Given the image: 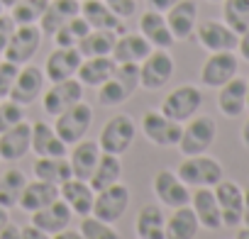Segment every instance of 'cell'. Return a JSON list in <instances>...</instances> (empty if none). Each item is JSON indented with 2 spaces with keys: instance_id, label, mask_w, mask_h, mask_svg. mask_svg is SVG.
Listing matches in <instances>:
<instances>
[{
  "instance_id": "cell-25",
  "label": "cell",
  "mask_w": 249,
  "mask_h": 239,
  "mask_svg": "<svg viewBox=\"0 0 249 239\" xmlns=\"http://www.w3.org/2000/svg\"><path fill=\"white\" fill-rule=\"evenodd\" d=\"M217 90V107L225 117H239L247 110V78L234 76Z\"/></svg>"
},
{
  "instance_id": "cell-35",
  "label": "cell",
  "mask_w": 249,
  "mask_h": 239,
  "mask_svg": "<svg viewBox=\"0 0 249 239\" xmlns=\"http://www.w3.org/2000/svg\"><path fill=\"white\" fill-rule=\"evenodd\" d=\"M120 176H122V161H120V156H115V154H100L98 166H95L93 176L88 178V186L98 193V190H105V188L120 183Z\"/></svg>"
},
{
  "instance_id": "cell-22",
  "label": "cell",
  "mask_w": 249,
  "mask_h": 239,
  "mask_svg": "<svg viewBox=\"0 0 249 239\" xmlns=\"http://www.w3.org/2000/svg\"><path fill=\"white\" fill-rule=\"evenodd\" d=\"M191 207L203 229H210V232L222 229V215H220V205L213 188H196L191 193Z\"/></svg>"
},
{
  "instance_id": "cell-7",
  "label": "cell",
  "mask_w": 249,
  "mask_h": 239,
  "mask_svg": "<svg viewBox=\"0 0 249 239\" xmlns=\"http://www.w3.org/2000/svg\"><path fill=\"white\" fill-rule=\"evenodd\" d=\"M127 207H130V188L124 183H115V186L95 193L90 215L103 222L117 224L124 217V212H127Z\"/></svg>"
},
{
  "instance_id": "cell-37",
  "label": "cell",
  "mask_w": 249,
  "mask_h": 239,
  "mask_svg": "<svg viewBox=\"0 0 249 239\" xmlns=\"http://www.w3.org/2000/svg\"><path fill=\"white\" fill-rule=\"evenodd\" d=\"M27 181H25V173L22 171H5L0 176V205L13 210L18 203H20V195L25 190Z\"/></svg>"
},
{
  "instance_id": "cell-4",
  "label": "cell",
  "mask_w": 249,
  "mask_h": 239,
  "mask_svg": "<svg viewBox=\"0 0 249 239\" xmlns=\"http://www.w3.org/2000/svg\"><path fill=\"white\" fill-rule=\"evenodd\" d=\"M217 135V125L215 120L208 115H196L183 125L181 139H178V152L183 156H196V154H205Z\"/></svg>"
},
{
  "instance_id": "cell-17",
  "label": "cell",
  "mask_w": 249,
  "mask_h": 239,
  "mask_svg": "<svg viewBox=\"0 0 249 239\" xmlns=\"http://www.w3.org/2000/svg\"><path fill=\"white\" fill-rule=\"evenodd\" d=\"M83 56L76 47H56L47 64H44V76L47 81L52 83H59V81H66V78H76V71L81 66Z\"/></svg>"
},
{
  "instance_id": "cell-6",
  "label": "cell",
  "mask_w": 249,
  "mask_h": 239,
  "mask_svg": "<svg viewBox=\"0 0 249 239\" xmlns=\"http://www.w3.org/2000/svg\"><path fill=\"white\" fill-rule=\"evenodd\" d=\"M54 120H56V122L52 127L59 135V139L66 147H73L76 142H81L86 137V132H88L90 122H93V110H90L88 102L81 100V102L71 105L69 110H64L61 115H56Z\"/></svg>"
},
{
  "instance_id": "cell-42",
  "label": "cell",
  "mask_w": 249,
  "mask_h": 239,
  "mask_svg": "<svg viewBox=\"0 0 249 239\" xmlns=\"http://www.w3.org/2000/svg\"><path fill=\"white\" fill-rule=\"evenodd\" d=\"M25 120V107L18 105L15 100L5 98L3 102H0V132H5L15 125H20Z\"/></svg>"
},
{
  "instance_id": "cell-27",
  "label": "cell",
  "mask_w": 249,
  "mask_h": 239,
  "mask_svg": "<svg viewBox=\"0 0 249 239\" xmlns=\"http://www.w3.org/2000/svg\"><path fill=\"white\" fill-rule=\"evenodd\" d=\"M140 34L154 47V49H169L176 39L166 25V17L164 13H157V10H147L142 17H140Z\"/></svg>"
},
{
  "instance_id": "cell-51",
  "label": "cell",
  "mask_w": 249,
  "mask_h": 239,
  "mask_svg": "<svg viewBox=\"0 0 249 239\" xmlns=\"http://www.w3.org/2000/svg\"><path fill=\"white\" fill-rule=\"evenodd\" d=\"M244 190V212H242V224L244 227H249V186L247 188H242Z\"/></svg>"
},
{
  "instance_id": "cell-36",
  "label": "cell",
  "mask_w": 249,
  "mask_h": 239,
  "mask_svg": "<svg viewBox=\"0 0 249 239\" xmlns=\"http://www.w3.org/2000/svg\"><path fill=\"white\" fill-rule=\"evenodd\" d=\"M115 39H117V32H112V30H90L76 44V49L81 51L83 59H88V56H110L112 47H115Z\"/></svg>"
},
{
  "instance_id": "cell-12",
  "label": "cell",
  "mask_w": 249,
  "mask_h": 239,
  "mask_svg": "<svg viewBox=\"0 0 249 239\" xmlns=\"http://www.w3.org/2000/svg\"><path fill=\"white\" fill-rule=\"evenodd\" d=\"M83 100V83L78 78H66L59 83H52L49 90L42 93V107L47 115L56 117L64 110H69L71 105Z\"/></svg>"
},
{
  "instance_id": "cell-58",
  "label": "cell",
  "mask_w": 249,
  "mask_h": 239,
  "mask_svg": "<svg viewBox=\"0 0 249 239\" xmlns=\"http://www.w3.org/2000/svg\"><path fill=\"white\" fill-rule=\"evenodd\" d=\"M3 10H5V8H3V3H0V15H3Z\"/></svg>"
},
{
  "instance_id": "cell-15",
  "label": "cell",
  "mask_w": 249,
  "mask_h": 239,
  "mask_svg": "<svg viewBox=\"0 0 249 239\" xmlns=\"http://www.w3.org/2000/svg\"><path fill=\"white\" fill-rule=\"evenodd\" d=\"M196 39L203 49H208L210 54L213 51H234L237 49V42H239V34H234L225 22L220 20H205L200 25H196Z\"/></svg>"
},
{
  "instance_id": "cell-19",
  "label": "cell",
  "mask_w": 249,
  "mask_h": 239,
  "mask_svg": "<svg viewBox=\"0 0 249 239\" xmlns=\"http://www.w3.org/2000/svg\"><path fill=\"white\" fill-rule=\"evenodd\" d=\"M164 17L176 42L191 39L198 25V3L196 0H178L169 13H164Z\"/></svg>"
},
{
  "instance_id": "cell-23",
  "label": "cell",
  "mask_w": 249,
  "mask_h": 239,
  "mask_svg": "<svg viewBox=\"0 0 249 239\" xmlns=\"http://www.w3.org/2000/svg\"><path fill=\"white\" fill-rule=\"evenodd\" d=\"M59 198L71 207L73 215L86 217L93 210V200H95V190L88 186V181H78V178H69L66 183L59 186Z\"/></svg>"
},
{
  "instance_id": "cell-55",
  "label": "cell",
  "mask_w": 249,
  "mask_h": 239,
  "mask_svg": "<svg viewBox=\"0 0 249 239\" xmlns=\"http://www.w3.org/2000/svg\"><path fill=\"white\" fill-rule=\"evenodd\" d=\"M0 3H3V8H8V10H10V8L18 3V0H0Z\"/></svg>"
},
{
  "instance_id": "cell-31",
  "label": "cell",
  "mask_w": 249,
  "mask_h": 239,
  "mask_svg": "<svg viewBox=\"0 0 249 239\" xmlns=\"http://www.w3.org/2000/svg\"><path fill=\"white\" fill-rule=\"evenodd\" d=\"M56 198H59V186L35 178L32 183H27V186H25V190H22V195H20V203H18V205H20V210H25V212L30 215V212H37V210H42V207L52 205Z\"/></svg>"
},
{
  "instance_id": "cell-28",
  "label": "cell",
  "mask_w": 249,
  "mask_h": 239,
  "mask_svg": "<svg viewBox=\"0 0 249 239\" xmlns=\"http://www.w3.org/2000/svg\"><path fill=\"white\" fill-rule=\"evenodd\" d=\"M81 17L90 25V30H112L117 34H124L120 17L103 3V0H81Z\"/></svg>"
},
{
  "instance_id": "cell-49",
  "label": "cell",
  "mask_w": 249,
  "mask_h": 239,
  "mask_svg": "<svg viewBox=\"0 0 249 239\" xmlns=\"http://www.w3.org/2000/svg\"><path fill=\"white\" fill-rule=\"evenodd\" d=\"M0 239H22V234H20V227L18 224H5V229L0 232Z\"/></svg>"
},
{
  "instance_id": "cell-3",
  "label": "cell",
  "mask_w": 249,
  "mask_h": 239,
  "mask_svg": "<svg viewBox=\"0 0 249 239\" xmlns=\"http://www.w3.org/2000/svg\"><path fill=\"white\" fill-rule=\"evenodd\" d=\"M135 135H137L135 120L130 115H115V117H110L107 122L103 125L100 137H98V147H100L103 154L122 156L124 152L132 147Z\"/></svg>"
},
{
  "instance_id": "cell-32",
  "label": "cell",
  "mask_w": 249,
  "mask_h": 239,
  "mask_svg": "<svg viewBox=\"0 0 249 239\" xmlns=\"http://www.w3.org/2000/svg\"><path fill=\"white\" fill-rule=\"evenodd\" d=\"M37 156H69V147L59 139L54 127L49 122H35L32 125V149Z\"/></svg>"
},
{
  "instance_id": "cell-50",
  "label": "cell",
  "mask_w": 249,
  "mask_h": 239,
  "mask_svg": "<svg viewBox=\"0 0 249 239\" xmlns=\"http://www.w3.org/2000/svg\"><path fill=\"white\" fill-rule=\"evenodd\" d=\"M52 239H83V234H81L78 229H69V227H66V229L56 232V234H54Z\"/></svg>"
},
{
  "instance_id": "cell-57",
  "label": "cell",
  "mask_w": 249,
  "mask_h": 239,
  "mask_svg": "<svg viewBox=\"0 0 249 239\" xmlns=\"http://www.w3.org/2000/svg\"><path fill=\"white\" fill-rule=\"evenodd\" d=\"M208 3H222V0H208Z\"/></svg>"
},
{
  "instance_id": "cell-9",
  "label": "cell",
  "mask_w": 249,
  "mask_h": 239,
  "mask_svg": "<svg viewBox=\"0 0 249 239\" xmlns=\"http://www.w3.org/2000/svg\"><path fill=\"white\" fill-rule=\"evenodd\" d=\"M142 135L147 137V142H152L154 147H178L183 125L169 120L161 110H147L142 115Z\"/></svg>"
},
{
  "instance_id": "cell-18",
  "label": "cell",
  "mask_w": 249,
  "mask_h": 239,
  "mask_svg": "<svg viewBox=\"0 0 249 239\" xmlns=\"http://www.w3.org/2000/svg\"><path fill=\"white\" fill-rule=\"evenodd\" d=\"M32 149V125L30 122H22L0 132V161H20L27 152Z\"/></svg>"
},
{
  "instance_id": "cell-10",
  "label": "cell",
  "mask_w": 249,
  "mask_h": 239,
  "mask_svg": "<svg viewBox=\"0 0 249 239\" xmlns=\"http://www.w3.org/2000/svg\"><path fill=\"white\" fill-rule=\"evenodd\" d=\"M39 47H42V30L37 25H18L5 51H3V59H8L18 66H25L35 59Z\"/></svg>"
},
{
  "instance_id": "cell-30",
  "label": "cell",
  "mask_w": 249,
  "mask_h": 239,
  "mask_svg": "<svg viewBox=\"0 0 249 239\" xmlns=\"http://www.w3.org/2000/svg\"><path fill=\"white\" fill-rule=\"evenodd\" d=\"M115 59L112 56H88V59H83L81 61V66H78V71H76V78L83 83V88L86 85H90V88H100L112 73H115Z\"/></svg>"
},
{
  "instance_id": "cell-40",
  "label": "cell",
  "mask_w": 249,
  "mask_h": 239,
  "mask_svg": "<svg viewBox=\"0 0 249 239\" xmlns=\"http://www.w3.org/2000/svg\"><path fill=\"white\" fill-rule=\"evenodd\" d=\"M88 32H90V25L81 15H76L73 20H69L66 25H61L54 32V44L56 47H76Z\"/></svg>"
},
{
  "instance_id": "cell-45",
  "label": "cell",
  "mask_w": 249,
  "mask_h": 239,
  "mask_svg": "<svg viewBox=\"0 0 249 239\" xmlns=\"http://www.w3.org/2000/svg\"><path fill=\"white\" fill-rule=\"evenodd\" d=\"M15 27H18V25L13 22L10 15H0V54L5 51V47H8V42H10Z\"/></svg>"
},
{
  "instance_id": "cell-26",
  "label": "cell",
  "mask_w": 249,
  "mask_h": 239,
  "mask_svg": "<svg viewBox=\"0 0 249 239\" xmlns=\"http://www.w3.org/2000/svg\"><path fill=\"white\" fill-rule=\"evenodd\" d=\"M76 15H81V0H49V5L39 20V30L42 34L54 37V32L69 20H73Z\"/></svg>"
},
{
  "instance_id": "cell-13",
  "label": "cell",
  "mask_w": 249,
  "mask_h": 239,
  "mask_svg": "<svg viewBox=\"0 0 249 239\" xmlns=\"http://www.w3.org/2000/svg\"><path fill=\"white\" fill-rule=\"evenodd\" d=\"M213 193L217 198L220 205V215H222V227L234 229L242 224V212H244V190L234 183V181H220L217 186H213Z\"/></svg>"
},
{
  "instance_id": "cell-34",
  "label": "cell",
  "mask_w": 249,
  "mask_h": 239,
  "mask_svg": "<svg viewBox=\"0 0 249 239\" xmlns=\"http://www.w3.org/2000/svg\"><path fill=\"white\" fill-rule=\"evenodd\" d=\"M35 178L54 183V186H61L69 178H73L71 164H69L66 156H37V161H35Z\"/></svg>"
},
{
  "instance_id": "cell-11",
  "label": "cell",
  "mask_w": 249,
  "mask_h": 239,
  "mask_svg": "<svg viewBox=\"0 0 249 239\" xmlns=\"http://www.w3.org/2000/svg\"><path fill=\"white\" fill-rule=\"evenodd\" d=\"M237 71H239V56L234 51H213L200 68V83L205 88H220L230 78H234Z\"/></svg>"
},
{
  "instance_id": "cell-39",
  "label": "cell",
  "mask_w": 249,
  "mask_h": 239,
  "mask_svg": "<svg viewBox=\"0 0 249 239\" xmlns=\"http://www.w3.org/2000/svg\"><path fill=\"white\" fill-rule=\"evenodd\" d=\"M49 5V0H18L10 8V17L15 25H37Z\"/></svg>"
},
{
  "instance_id": "cell-8",
  "label": "cell",
  "mask_w": 249,
  "mask_h": 239,
  "mask_svg": "<svg viewBox=\"0 0 249 239\" xmlns=\"http://www.w3.org/2000/svg\"><path fill=\"white\" fill-rule=\"evenodd\" d=\"M174 56L169 49H152V54L140 64V88L144 90H161L174 78Z\"/></svg>"
},
{
  "instance_id": "cell-47",
  "label": "cell",
  "mask_w": 249,
  "mask_h": 239,
  "mask_svg": "<svg viewBox=\"0 0 249 239\" xmlns=\"http://www.w3.org/2000/svg\"><path fill=\"white\" fill-rule=\"evenodd\" d=\"M237 51L244 61H249V27L239 34V42H237Z\"/></svg>"
},
{
  "instance_id": "cell-1",
  "label": "cell",
  "mask_w": 249,
  "mask_h": 239,
  "mask_svg": "<svg viewBox=\"0 0 249 239\" xmlns=\"http://www.w3.org/2000/svg\"><path fill=\"white\" fill-rule=\"evenodd\" d=\"M140 88V64H117L115 73L98 88V102L105 107L122 105Z\"/></svg>"
},
{
  "instance_id": "cell-16",
  "label": "cell",
  "mask_w": 249,
  "mask_h": 239,
  "mask_svg": "<svg viewBox=\"0 0 249 239\" xmlns=\"http://www.w3.org/2000/svg\"><path fill=\"white\" fill-rule=\"evenodd\" d=\"M44 81H47L44 68H37L32 64H25V66H20V73H18L15 85H13V90H10L8 98L15 100L22 107L25 105H32L44 93Z\"/></svg>"
},
{
  "instance_id": "cell-43",
  "label": "cell",
  "mask_w": 249,
  "mask_h": 239,
  "mask_svg": "<svg viewBox=\"0 0 249 239\" xmlns=\"http://www.w3.org/2000/svg\"><path fill=\"white\" fill-rule=\"evenodd\" d=\"M18 73H20V66H18V64H13V61H8V59L0 61V100H5V98L10 95Z\"/></svg>"
},
{
  "instance_id": "cell-33",
  "label": "cell",
  "mask_w": 249,
  "mask_h": 239,
  "mask_svg": "<svg viewBox=\"0 0 249 239\" xmlns=\"http://www.w3.org/2000/svg\"><path fill=\"white\" fill-rule=\"evenodd\" d=\"M164 224H166V215L159 205H144L137 212L135 220V232L140 239H166L164 234Z\"/></svg>"
},
{
  "instance_id": "cell-20",
  "label": "cell",
  "mask_w": 249,
  "mask_h": 239,
  "mask_svg": "<svg viewBox=\"0 0 249 239\" xmlns=\"http://www.w3.org/2000/svg\"><path fill=\"white\" fill-rule=\"evenodd\" d=\"M71 220H73V212L61 198H56L52 205H47V207H42L37 212H30V224L39 227L42 232H47L52 237L56 232L71 227Z\"/></svg>"
},
{
  "instance_id": "cell-14",
  "label": "cell",
  "mask_w": 249,
  "mask_h": 239,
  "mask_svg": "<svg viewBox=\"0 0 249 239\" xmlns=\"http://www.w3.org/2000/svg\"><path fill=\"white\" fill-rule=\"evenodd\" d=\"M154 195L164 207H181V205H191V188L176 176V171L161 169L154 181H152Z\"/></svg>"
},
{
  "instance_id": "cell-29",
  "label": "cell",
  "mask_w": 249,
  "mask_h": 239,
  "mask_svg": "<svg viewBox=\"0 0 249 239\" xmlns=\"http://www.w3.org/2000/svg\"><path fill=\"white\" fill-rule=\"evenodd\" d=\"M198 229H200V222L191 205L174 207V212L166 217V224H164L166 239H196Z\"/></svg>"
},
{
  "instance_id": "cell-56",
  "label": "cell",
  "mask_w": 249,
  "mask_h": 239,
  "mask_svg": "<svg viewBox=\"0 0 249 239\" xmlns=\"http://www.w3.org/2000/svg\"><path fill=\"white\" fill-rule=\"evenodd\" d=\"M247 110H249V78H247Z\"/></svg>"
},
{
  "instance_id": "cell-53",
  "label": "cell",
  "mask_w": 249,
  "mask_h": 239,
  "mask_svg": "<svg viewBox=\"0 0 249 239\" xmlns=\"http://www.w3.org/2000/svg\"><path fill=\"white\" fill-rule=\"evenodd\" d=\"M242 144L249 149V117H247V122H244V127H242Z\"/></svg>"
},
{
  "instance_id": "cell-5",
  "label": "cell",
  "mask_w": 249,
  "mask_h": 239,
  "mask_svg": "<svg viewBox=\"0 0 249 239\" xmlns=\"http://www.w3.org/2000/svg\"><path fill=\"white\" fill-rule=\"evenodd\" d=\"M200 107H203V90H200L198 85L186 83V85L174 88V90L161 100V107H159V110H161L169 120L183 125V122H188L191 117L198 115Z\"/></svg>"
},
{
  "instance_id": "cell-21",
  "label": "cell",
  "mask_w": 249,
  "mask_h": 239,
  "mask_svg": "<svg viewBox=\"0 0 249 239\" xmlns=\"http://www.w3.org/2000/svg\"><path fill=\"white\" fill-rule=\"evenodd\" d=\"M100 147H98V142H93V139H81V142H76L73 144V149L69 152V164H71V173H73V178H78V181H88L90 176H93V171H95V166H98V159H100Z\"/></svg>"
},
{
  "instance_id": "cell-24",
  "label": "cell",
  "mask_w": 249,
  "mask_h": 239,
  "mask_svg": "<svg viewBox=\"0 0 249 239\" xmlns=\"http://www.w3.org/2000/svg\"><path fill=\"white\" fill-rule=\"evenodd\" d=\"M152 44L142 34H117L115 47H112V59L115 64H142L152 54Z\"/></svg>"
},
{
  "instance_id": "cell-2",
  "label": "cell",
  "mask_w": 249,
  "mask_h": 239,
  "mask_svg": "<svg viewBox=\"0 0 249 239\" xmlns=\"http://www.w3.org/2000/svg\"><path fill=\"white\" fill-rule=\"evenodd\" d=\"M222 164L208 154H196V156H183V161L176 169V176L188 186V188H213L222 181Z\"/></svg>"
},
{
  "instance_id": "cell-46",
  "label": "cell",
  "mask_w": 249,
  "mask_h": 239,
  "mask_svg": "<svg viewBox=\"0 0 249 239\" xmlns=\"http://www.w3.org/2000/svg\"><path fill=\"white\" fill-rule=\"evenodd\" d=\"M20 234H22V239H52V234L42 232V229H39V227H35V224L20 227Z\"/></svg>"
},
{
  "instance_id": "cell-44",
  "label": "cell",
  "mask_w": 249,
  "mask_h": 239,
  "mask_svg": "<svg viewBox=\"0 0 249 239\" xmlns=\"http://www.w3.org/2000/svg\"><path fill=\"white\" fill-rule=\"evenodd\" d=\"M103 3H105V5H107L120 20L132 17L135 10H137V0H103Z\"/></svg>"
},
{
  "instance_id": "cell-38",
  "label": "cell",
  "mask_w": 249,
  "mask_h": 239,
  "mask_svg": "<svg viewBox=\"0 0 249 239\" xmlns=\"http://www.w3.org/2000/svg\"><path fill=\"white\" fill-rule=\"evenodd\" d=\"M222 22L234 34H242L249 27V0H222Z\"/></svg>"
},
{
  "instance_id": "cell-41",
  "label": "cell",
  "mask_w": 249,
  "mask_h": 239,
  "mask_svg": "<svg viewBox=\"0 0 249 239\" xmlns=\"http://www.w3.org/2000/svg\"><path fill=\"white\" fill-rule=\"evenodd\" d=\"M78 232L83 234V239H120V232L115 229V224L103 222V220H98L93 215L81 217Z\"/></svg>"
},
{
  "instance_id": "cell-48",
  "label": "cell",
  "mask_w": 249,
  "mask_h": 239,
  "mask_svg": "<svg viewBox=\"0 0 249 239\" xmlns=\"http://www.w3.org/2000/svg\"><path fill=\"white\" fill-rule=\"evenodd\" d=\"M178 0H149V10H157V13H169Z\"/></svg>"
},
{
  "instance_id": "cell-54",
  "label": "cell",
  "mask_w": 249,
  "mask_h": 239,
  "mask_svg": "<svg viewBox=\"0 0 249 239\" xmlns=\"http://www.w3.org/2000/svg\"><path fill=\"white\" fill-rule=\"evenodd\" d=\"M234 239H249V227H244V229H237V237Z\"/></svg>"
},
{
  "instance_id": "cell-52",
  "label": "cell",
  "mask_w": 249,
  "mask_h": 239,
  "mask_svg": "<svg viewBox=\"0 0 249 239\" xmlns=\"http://www.w3.org/2000/svg\"><path fill=\"white\" fill-rule=\"evenodd\" d=\"M8 222H10V210L0 205V232L5 229V224H8Z\"/></svg>"
}]
</instances>
